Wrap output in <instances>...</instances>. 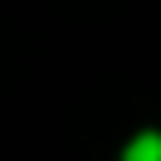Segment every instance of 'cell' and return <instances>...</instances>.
I'll use <instances>...</instances> for the list:
<instances>
[{"mask_svg": "<svg viewBox=\"0 0 161 161\" xmlns=\"http://www.w3.org/2000/svg\"><path fill=\"white\" fill-rule=\"evenodd\" d=\"M126 161H161V131H141L126 146Z\"/></svg>", "mask_w": 161, "mask_h": 161, "instance_id": "obj_1", "label": "cell"}]
</instances>
